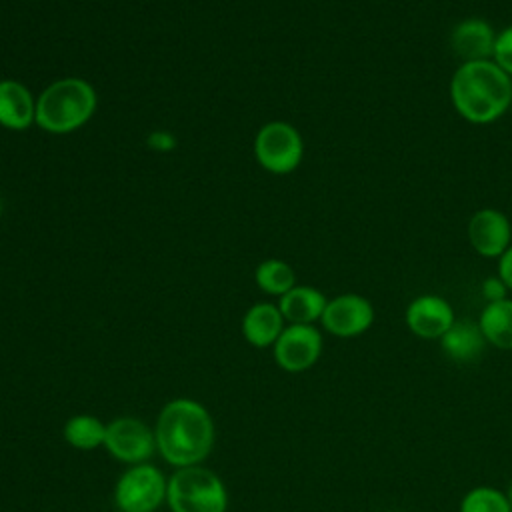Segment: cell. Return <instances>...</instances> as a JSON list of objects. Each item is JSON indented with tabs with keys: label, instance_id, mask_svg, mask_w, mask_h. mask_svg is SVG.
Masks as SVG:
<instances>
[{
	"label": "cell",
	"instance_id": "cell-1",
	"mask_svg": "<svg viewBox=\"0 0 512 512\" xmlns=\"http://www.w3.org/2000/svg\"><path fill=\"white\" fill-rule=\"evenodd\" d=\"M450 98L464 120L490 124L512 104V78L494 60L462 62L450 80Z\"/></svg>",
	"mask_w": 512,
	"mask_h": 512
},
{
	"label": "cell",
	"instance_id": "cell-2",
	"mask_svg": "<svg viewBox=\"0 0 512 512\" xmlns=\"http://www.w3.org/2000/svg\"><path fill=\"white\" fill-rule=\"evenodd\" d=\"M214 444V422L204 406L178 398L168 402L156 424V446L174 466H194Z\"/></svg>",
	"mask_w": 512,
	"mask_h": 512
},
{
	"label": "cell",
	"instance_id": "cell-3",
	"mask_svg": "<svg viewBox=\"0 0 512 512\" xmlns=\"http://www.w3.org/2000/svg\"><path fill=\"white\" fill-rule=\"evenodd\" d=\"M96 110V92L82 78L52 82L36 100V124L46 132L66 134L90 120Z\"/></svg>",
	"mask_w": 512,
	"mask_h": 512
},
{
	"label": "cell",
	"instance_id": "cell-4",
	"mask_svg": "<svg viewBox=\"0 0 512 512\" xmlns=\"http://www.w3.org/2000/svg\"><path fill=\"white\" fill-rule=\"evenodd\" d=\"M172 512H224L228 498L220 478L202 466H184L168 480Z\"/></svg>",
	"mask_w": 512,
	"mask_h": 512
},
{
	"label": "cell",
	"instance_id": "cell-5",
	"mask_svg": "<svg viewBox=\"0 0 512 512\" xmlns=\"http://www.w3.org/2000/svg\"><path fill=\"white\" fill-rule=\"evenodd\" d=\"M302 138L298 130L286 122H268L260 128L254 152L268 172L274 174H288L292 172L302 160Z\"/></svg>",
	"mask_w": 512,
	"mask_h": 512
},
{
	"label": "cell",
	"instance_id": "cell-6",
	"mask_svg": "<svg viewBox=\"0 0 512 512\" xmlns=\"http://www.w3.org/2000/svg\"><path fill=\"white\" fill-rule=\"evenodd\" d=\"M168 484L162 472L140 464L124 472L116 484V504L122 512H154L166 498Z\"/></svg>",
	"mask_w": 512,
	"mask_h": 512
},
{
	"label": "cell",
	"instance_id": "cell-7",
	"mask_svg": "<svg viewBox=\"0 0 512 512\" xmlns=\"http://www.w3.org/2000/svg\"><path fill=\"white\" fill-rule=\"evenodd\" d=\"M322 352V336L312 324H290L274 342V358L286 372L308 370Z\"/></svg>",
	"mask_w": 512,
	"mask_h": 512
},
{
	"label": "cell",
	"instance_id": "cell-8",
	"mask_svg": "<svg viewBox=\"0 0 512 512\" xmlns=\"http://www.w3.org/2000/svg\"><path fill=\"white\" fill-rule=\"evenodd\" d=\"M320 320L330 334L354 338L372 326L374 308L370 300L360 294H340L334 300H328Z\"/></svg>",
	"mask_w": 512,
	"mask_h": 512
},
{
	"label": "cell",
	"instance_id": "cell-9",
	"mask_svg": "<svg viewBox=\"0 0 512 512\" xmlns=\"http://www.w3.org/2000/svg\"><path fill=\"white\" fill-rule=\"evenodd\" d=\"M106 448L112 456L124 462L146 460L156 444L150 428L136 418H118L106 426Z\"/></svg>",
	"mask_w": 512,
	"mask_h": 512
},
{
	"label": "cell",
	"instance_id": "cell-10",
	"mask_svg": "<svg viewBox=\"0 0 512 512\" xmlns=\"http://www.w3.org/2000/svg\"><path fill=\"white\" fill-rule=\"evenodd\" d=\"M468 238L472 248L484 258H500L512 240V226L506 214L494 208H482L468 222Z\"/></svg>",
	"mask_w": 512,
	"mask_h": 512
},
{
	"label": "cell",
	"instance_id": "cell-11",
	"mask_svg": "<svg viewBox=\"0 0 512 512\" xmlns=\"http://www.w3.org/2000/svg\"><path fill=\"white\" fill-rule=\"evenodd\" d=\"M454 322L452 306L436 294H422L406 308V324L410 332L424 340H440Z\"/></svg>",
	"mask_w": 512,
	"mask_h": 512
},
{
	"label": "cell",
	"instance_id": "cell-12",
	"mask_svg": "<svg viewBox=\"0 0 512 512\" xmlns=\"http://www.w3.org/2000/svg\"><path fill=\"white\" fill-rule=\"evenodd\" d=\"M496 44L494 28L482 18L460 20L450 32V46L462 62L492 60Z\"/></svg>",
	"mask_w": 512,
	"mask_h": 512
},
{
	"label": "cell",
	"instance_id": "cell-13",
	"mask_svg": "<svg viewBox=\"0 0 512 512\" xmlns=\"http://www.w3.org/2000/svg\"><path fill=\"white\" fill-rule=\"evenodd\" d=\"M36 122V102L26 86L16 80L0 82V124L10 130H24Z\"/></svg>",
	"mask_w": 512,
	"mask_h": 512
},
{
	"label": "cell",
	"instance_id": "cell-14",
	"mask_svg": "<svg viewBox=\"0 0 512 512\" xmlns=\"http://www.w3.org/2000/svg\"><path fill=\"white\" fill-rule=\"evenodd\" d=\"M486 338L478 326V322L456 320L448 332L440 338V346L444 354L456 362L476 360L486 346Z\"/></svg>",
	"mask_w": 512,
	"mask_h": 512
},
{
	"label": "cell",
	"instance_id": "cell-15",
	"mask_svg": "<svg viewBox=\"0 0 512 512\" xmlns=\"http://www.w3.org/2000/svg\"><path fill=\"white\" fill-rule=\"evenodd\" d=\"M282 320H284V316L278 306L268 304V302L254 304L242 320V334L250 344H254L258 348L270 346L278 340V336L284 330Z\"/></svg>",
	"mask_w": 512,
	"mask_h": 512
},
{
	"label": "cell",
	"instance_id": "cell-16",
	"mask_svg": "<svg viewBox=\"0 0 512 512\" xmlns=\"http://www.w3.org/2000/svg\"><path fill=\"white\" fill-rule=\"evenodd\" d=\"M328 300L312 286H294L280 296V312L292 324H312L322 318Z\"/></svg>",
	"mask_w": 512,
	"mask_h": 512
},
{
	"label": "cell",
	"instance_id": "cell-17",
	"mask_svg": "<svg viewBox=\"0 0 512 512\" xmlns=\"http://www.w3.org/2000/svg\"><path fill=\"white\" fill-rule=\"evenodd\" d=\"M478 326L488 344L500 350H512V300L488 302L480 312Z\"/></svg>",
	"mask_w": 512,
	"mask_h": 512
},
{
	"label": "cell",
	"instance_id": "cell-18",
	"mask_svg": "<svg viewBox=\"0 0 512 512\" xmlns=\"http://www.w3.org/2000/svg\"><path fill=\"white\" fill-rule=\"evenodd\" d=\"M64 438L74 448L92 450V448H98L100 444H104L106 426L98 418H94V416L80 414V416H74V418H70L66 422Z\"/></svg>",
	"mask_w": 512,
	"mask_h": 512
},
{
	"label": "cell",
	"instance_id": "cell-19",
	"mask_svg": "<svg viewBox=\"0 0 512 512\" xmlns=\"http://www.w3.org/2000/svg\"><path fill=\"white\" fill-rule=\"evenodd\" d=\"M294 270L282 262V260H264L258 268H256V284L268 292V294H286L290 288H294Z\"/></svg>",
	"mask_w": 512,
	"mask_h": 512
},
{
	"label": "cell",
	"instance_id": "cell-20",
	"mask_svg": "<svg viewBox=\"0 0 512 512\" xmlns=\"http://www.w3.org/2000/svg\"><path fill=\"white\" fill-rule=\"evenodd\" d=\"M460 512H512L508 494L492 486L468 490L460 502Z\"/></svg>",
	"mask_w": 512,
	"mask_h": 512
},
{
	"label": "cell",
	"instance_id": "cell-21",
	"mask_svg": "<svg viewBox=\"0 0 512 512\" xmlns=\"http://www.w3.org/2000/svg\"><path fill=\"white\" fill-rule=\"evenodd\" d=\"M492 60L512 78V26H508L496 34Z\"/></svg>",
	"mask_w": 512,
	"mask_h": 512
},
{
	"label": "cell",
	"instance_id": "cell-22",
	"mask_svg": "<svg viewBox=\"0 0 512 512\" xmlns=\"http://www.w3.org/2000/svg\"><path fill=\"white\" fill-rule=\"evenodd\" d=\"M506 284L502 282L500 276H490L482 282V296L488 300V302H498V300H504L506 298Z\"/></svg>",
	"mask_w": 512,
	"mask_h": 512
},
{
	"label": "cell",
	"instance_id": "cell-23",
	"mask_svg": "<svg viewBox=\"0 0 512 512\" xmlns=\"http://www.w3.org/2000/svg\"><path fill=\"white\" fill-rule=\"evenodd\" d=\"M498 276L502 278V282L506 284V288H508V290H512V244H510V246H508V250L500 256Z\"/></svg>",
	"mask_w": 512,
	"mask_h": 512
},
{
	"label": "cell",
	"instance_id": "cell-24",
	"mask_svg": "<svg viewBox=\"0 0 512 512\" xmlns=\"http://www.w3.org/2000/svg\"><path fill=\"white\" fill-rule=\"evenodd\" d=\"M150 144H152L156 150H168L174 142H172V136H170V134H152V136H150Z\"/></svg>",
	"mask_w": 512,
	"mask_h": 512
},
{
	"label": "cell",
	"instance_id": "cell-25",
	"mask_svg": "<svg viewBox=\"0 0 512 512\" xmlns=\"http://www.w3.org/2000/svg\"><path fill=\"white\" fill-rule=\"evenodd\" d=\"M508 500H510V506H512V484H510V490H508Z\"/></svg>",
	"mask_w": 512,
	"mask_h": 512
},
{
	"label": "cell",
	"instance_id": "cell-26",
	"mask_svg": "<svg viewBox=\"0 0 512 512\" xmlns=\"http://www.w3.org/2000/svg\"><path fill=\"white\" fill-rule=\"evenodd\" d=\"M0 212H2V204H0Z\"/></svg>",
	"mask_w": 512,
	"mask_h": 512
}]
</instances>
